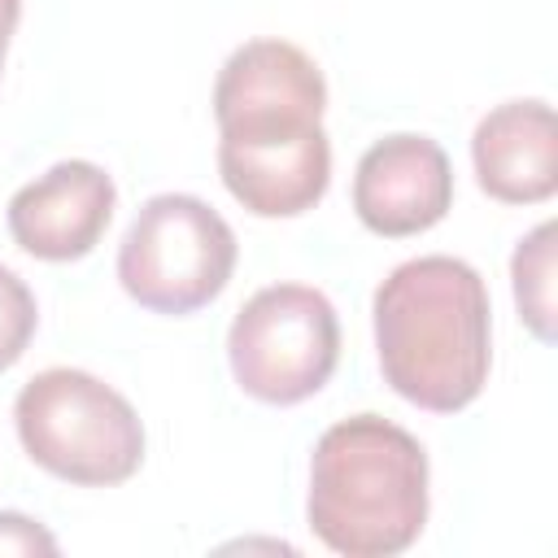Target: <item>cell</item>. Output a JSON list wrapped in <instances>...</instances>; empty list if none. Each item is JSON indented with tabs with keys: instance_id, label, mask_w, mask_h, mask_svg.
<instances>
[{
	"instance_id": "30bf717a",
	"label": "cell",
	"mask_w": 558,
	"mask_h": 558,
	"mask_svg": "<svg viewBox=\"0 0 558 558\" xmlns=\"http://www.w3.org/2000/svg\"><path fill=\"white\" fill-rule=\"evenodd\" d=\"M554 222H541L536 231H527L514 248L510 275H514V305L519 318L532 327L536 340L554 344Z\"/></svg>"
},
{
	"instance_id": "7a4b0ae2",
	"label": "cell",
	"mask_w": 558,
	"mask_h": 558,
	"mask_svg": "<svg viewBox=\"0 0 558 558\" xmlns=\"http://www.w3.org/2000/svg\"><path fill=\"white\" fill-rule=\"evenodd\" d=\"M488 288L462 257H410L375 288L379 371L418 410H466L488 384Z\"/></svg>"
},
{
	"instance_id": "3957f363",
	"label": "cell",
	"mask_w": 558,
	"mask_h": 558,
	"mask_svg": "<svg viewBox=\"0 0 558 558\" xmlns=\"http://www.w3.org/2000/svg\"><path fill=\"white\" fill-rule=\"evenodd\" d=\"M314 536L344 558H392L410 549L427 523V453L379 418L353 414L331 423L310 458Z\"/></svg>"
},
{
	"instance_id": "277c9868",
	"label": "cell",
	"mask_w": 558,
	"mask_h": 558,
	"mask_svg": "<svg viewBox=\"0 0 558 558\" xmlns=\"http://www.w3.org/2000/svg\"><path fill=\"white\" fill-rule=\"evenodd\" d=\"M13 423L26 458L70 484H122L144 462V423L135 405L74 366H52L26 379Z\"/></svg>"
},
{
	"instance_id": "8fae6325",
	"label": "cell",
	"mask_w": 558,
	"mask_h": 558,
	"mask_svg": "<svg viewBox=\"0 0 558 558\" xmlns=\"http://www.w3.org/2000/svg\"><path fill=\"white\" fill-rule=\"evenodd\" d=\"M35 323H39V310L31 288L9 266H0V371H9L26 353Z\"/></svg>"
},
{
	"instance_id": "8992f818",
	"label": "cell",
	"mask_w": 558,
	"mask_h": 558,
	"mask_svg": "<svg viewBox=\"0 0 558 558\" xmlns=\"http://www.w3.org/2000/svg\"><path fill=\"white\" fill-rule=\"evenodd\" d=\"M227 362L235 384L266 405L314 397L340 362L336 305L305 283H270L253 292L227 331Z\"/></svg>"
},
{
	"instance_id": "9c48e42d",
	"label": "cell",
	"mask_w": 558,
	"mask_h": 558,
	"mask_svg": "<svg viewBox=\"0 0 558 558\" xmlns=\"http://www.w3.org/2000/svg\"><path fill=\"white\" fill-rule=\"evenodd\" d=\"M480 187L501 205H536L558 192V126L545 100H506L471 135Z\"/></svg>"
},
{
	"instance_id": "7c38bea8",
	"label": "cell",
	"mask_w": 558,
	"mask_h": 558,
	"mask_svg": "<svg viewBox=\"0 0 558 558\" xmlns=\"http://www.w3.org/2000/svg\"><path fill=\"white\" fill-rule=\"evenodd\" d=\"M0 554H57V536L26 514L0 510Z\"/></svg>"
},
{
	"instance_id": "4fadbf2b",
	"label": "cell",
	"mask_w": 558,
	"mask_h": 558,
	"mask_svg": "<svg viewBox=\"0 0 558 558\" xmlns=\"http://www.w3.org/2000/svg\"><path fill=\"white\" fill-rule=\"evenodd\" d=\"M17 17H22V0H0V70H4V52L17 31Z\"/></svg>"
},
{
	"instance_id": "5b68a950",
	"label": "cell",
	"mask_w": 558,
	"mask_h": 558,
	"mask_svg": "<svg viewBox=\"0 0 558 558\" xmlns=\"http://www.w3.org/2000/svg\"><path fill=\"white\" fill-rule=\"evenodd\" d=\"M235 253V231L214 205L187 192H161L126 227L118 279L153 314H192L227 288Z\"/></svg>"
},
{
	"instance_id": "52a82bcc",
	"label": "cell",
	"mask_w": 558,
	"mask_h": 558,
	"mask_svg": "<svg viewBox=\"0 0 558 558\" xmlns=\"http://www.w3.org/2000/svg\"><path fill=\"white\" fill-rule=\"evenodd\" d=\"M453 205V170L436 140L427 135H384L375 140L353 174V209L366 231L401 240L436 227Z\"/></svg>"
},
{
	"instance_id": "ba28073f",
	"label": "cell",
	"mask_w": 558,
	"mask_h": 558,
	"mask_svg": "<svg viewBox=\"0 0 558 558\" xmlns=\"http://www.w3.org/2000/svg\"><path fill=\"white\" fill-rule=\"evenodd\" d=\"M113 201L118 187L96 161H57L48 174L13 192L9 235L39 262H74L100 244Z\"/></svg>"
},
{
	"instance_id": "6da1fadb",
	"label": "cell",
	"mask_w": 558,
	"mask_h": 558,
	"mask_svg": "<svg viewBox=\"0 0 558 558\" xmlns=\"http://www.w3.org/2000/svg\"><path fill=\"white\" fill-rule=\"evenodd\" d=\"M323 70L288 39L240 44L214 83L218 174L257 218H296L331 183Z\"/></svg>"
}]
</instances>
